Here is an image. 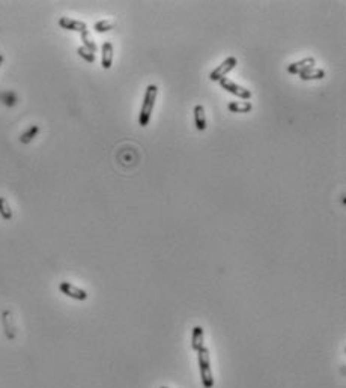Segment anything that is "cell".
Listing matches in <instances>:
<instances>
[{
  "instance_id": "1",
  "label": "cell",
  "mask_w": 346,
  "mask_h": 388,
  "mask_svg": "<svg viewBox=\"0 0 346 388\" xmlns=\"http://www.w3.org/2000/svg\"><path fill=\"white\" fill-rule=\"evenodd\" d=\"M157 94H158V87L157 84H148L146 92H145V98H143V104L140 108V114H138V124L140 127H148L151 116L155 107V101H157Z\"/></svg>"
},
{
  "instance_id": "2",
  "label": "cell",
  "mask_w": 346,
  "mask_h": 388,
  "mask_svg": "<svg viewBox=\"0 0 346 388\" xmlns=\"http://www.w3.org/2000/svg\"><path fill=\"white\" fill-rule=\"evenodd\" d=\"M220 84H221V87L224 89V91H227L229 94H232V95H235V97H238V98H241V100H244V101H248V100L251 98V92L248 91V89L237 84L235 81L229 80V78H226V77L220 80Z\"/></svg>"
},
{
  "instance_id": "3",
  "label": "cell",
  "mask_w": 346,
  "mask_h": 388,
  "mask_svg": "<svg viewBox=\"0 0 346 388\" xmlns=\"http://www.w3.org/2000/svg\"><path fill=\"white\" fill-rule=\"evenodd\" d=\"M237 64H238L237 57H234V56L227 57L224 62H221V64L209 74V80H211V81H220L221 78H224L230 71H232V70L237 67Z\"/></svg>"
},
{
  "instance_id": "4",
  "label": "cell",
  "mask_w": 346,
  "mask_h": 388,
  "mask_svg": "<svg viewBox=\"0 0 346 388\" xmlns=\"http://www.w3.org/2000/svg\"><path fill=\"white\" fill-rule=\"evenodd\" d=\"M59 290L62 293H65L67 296L72 298V300H77V301H84V300H88V292L68 283V282H62L59 284Z\"/></svg>"
},
{
  "instance_id": "5",
  "label": "cell",
  "mask_w": 346,
  "mask_h": 388,
  "mask_svg": "<svg viewBox=\"0 0 346 388\" xmlns=\"http://www.w3.org/2000/svg\"><path fill=\"white\" fill-rule=\"evenodd\" d=\"M59 26L65 31H71V32H78V34H83L88 31V24L83 23V21H78V20H72V18H68V17H61L59 18Z\"/></svg>"
},
{
  "instance_id": "6",
  "label": "cell",
  "mask_w": 346,
  "mask_h": 388,
  "mask_svg": "<svg viewBox=\"0 0 346 388\" xmlns=\"http://www.w3.org/2000/svg\"><path fill=\"white\" fill-rule=\"evenodd\" d=\"M316 64V59L314 57H306L300 62H294L287 67V72L292 74V75H300L303 71L309 70V68H313V65Z\"/></svg>"
},
{
  "instance_id": "7",
  "label": "cell",
  "mask_w": 346,
  "mask_h": 388,
  "mask_svg": "<svg viewBox=\"0 0 346 388\" xmlns=\"http://www.w3.org/2000/svg\"><path fill=\"white\" fill-rule=\"evenodd\" d=\"M101 67L104 70H110L113 65V44L104 42L101 47Z\"/></svg>"
},
{
  "instance_id": "8",
  "label": "cell",
  "mask_w": 346,
  "mask_h": 388,
  "mask_svg": "<svg viewBox=\"0 0 346 388\" xmlns=\"http://www.w3.org/2000/svg\"><path fill=\"white\" fill-rule=\"evenodd\" d=\"M194 124H196L197 131L207 130V116H205V108L202 104H197L194 107Z\"/></svg>"
},
{
  "instance_id": "9",
  "label": "cell",
  "mask_w": 346,
  "mask_h": 388,
  "mask_svg": "<svg viewBox=\"0 0 346 388\" xmlns=\"http://www.w3.org/2000/svg\"><path fill=\"white\" fill-rule=\"evenodd\" d=\"M325 77V71L321 68H309L300 74V78L303 81H311V80H322Z\"/></svg>"
},
{
  "instance_id": "10",
  "label": "cell",
  "mask_w": 346,
  "mask_h": 388,
  "mask_svg": "<svg viewBox=\"0 0 346 388\" xmlns=\"http://www.w3.org/2000/svg\"><path fill=\"white\" fill-rule=\"evenodd\" d=\"M191 348L197 352L200 348H204V328L202 326H194L193 334H191Z\"/></svg>"
},
{
  "instance_id": "11",
  "label": "cell",
  "mask_w": 346,
  "mask_h": 388,
  "mask_svg": "<svg viewBox=\"0 0 346 388\" xmlns=\"http://www.w3.org/2000/svg\"><path fill=\"white\" fill-rule=\"evenodd\" d=\"M227 108L232 113H248L253 106L250 101H230L227 104Z\"/></svg>"
},
{
  "instance_id": "12",
  "label": "cell",
  "mask_w": 346,
  "mask_h": 388,
  "mask_svg": "<svg viewBox=\"0 0 346 388\" xmlns=\"http://www.w3.org/2000/svg\"><path fill=\"white\" fill-rule=\"evenodd\" d=\"M199 369H200V378H202V382H204V387L212 388L214 387V378L211 373V367L209 366H200Z\"/></svg>"
},
{
  "instance_id": "13",
  "label": "cell",
  "mask_w": 346,
  "mask_h": 388,
  "mask_svg": "<svg viewBox=\"0 0 346 388\" xmlns=\"http://www.w3.org/2000/svg\"><path fill=\"white\" fill-rule=\"evenodd\" d=\"M0 217H2L5 221L12 220V210H11L8 200L2 196H0Z\"/></svg>"
},
{
  "instance_id": "14",
  "label": "cell",
  "mask_w": 346,
  "mask_h": 388,
  "mask_svg": "<svg viewBox=\"0 0 346 388\" xmlns=\"http://www.w3.org/2000/svg\"><path fill=\"white\" fill-rule=\"evenodd\" d=\"M38 133H39V127H38V125H32L27 131H24V133L20 136V141H21L23 144L31 143V141L38 136Z\"/></svg>"
},
{
  "instance_id": "15",
  "label": "cell",
  "mask_w": 346,
  "mask_h": 388,
  "mask_svg": "<svg viewBox=\"0 0 346 388\" xmlns=\"http://www.w3.org/2000/svg\"><path fill=\"white\" fill-rule=\"evenodd\" d=\"M114 24H116V23L111 21V20H101V21H97V23H95L94 31L98 32V34H104V32L111 31V29L114 27Z\"/></svg>"
},
{
  "instance_id": "16",
  "label": "cell",
  "mask_w": 346,
  "mask_h": 388,
  "mask_svg": "<svg viewBox=\"0 0 346 388\" xmlns=\"http://www.w3.org/2000/svg\"><path fill=\"white\" fill-rule=\"evenodd\" d=\"M81 35V41H83V47L86 48V50H89L91 53H97V50H98V47H97V44L94 42V39L91 38V35H89V32L86 31V32H83V34H80Z\"/></svg>"
},
{
  "instance_id": "17",
  "label": "cell",
  "mask_w": 346,
  "mask_h": 388,
  "mask_svg": "<svg viewBox=\"0 0 346 388\" xmlns=\"http://www.w3.org/2000/svg\"><path fill=\"white\" fill-rule=\"evenodd\" d=\"M77 54H78L81 59H84V61L88 62V64H94V62H95V54L91 53L89 50H86L84 47H78V48H77Z\"/></svg>"
},
{
  "instance_id": "18",
  "label": "cell",
  "mask_w": 346,
  "mask_h": 388,
  "mask_svg": "<svg viewBox=\"0 0 346 388\" xmlns=\"http://www.w3.org/2000/svg\"><path fill=\"white\" fill-rule=\"evenodd\" d=\"M9 320H11V313H9V312H5V313H3V323H5V328H6V336H8L9 339H14V334L11 333V331L14 330V326L9 323Z\"/></svg>"
},
{
  "instance_id": "19",
  "label": "cell",
  "mask_w": 346,
  "mask_h": 388,
  "mask_svg": "<svg viewBox=\"0 0 346 388\" xmlns=\"http://www.w3.org/2000/svg\"><path fill=\"white\" fill-rule=\"evenodd\" d=\"M3 62H5V56L0 53V68H2V65H3Z\"/></svg>"
},
{
  "instance_id": "20",
  "label": "cell",
  "mask_w": 346,
  "mask_h": 388,
  "mask_svg": "<svg viewBox=\"0 0 346 388\" xmlns=\"http://www.w3.org/2000/svg\"><path fill=\"white\" fill-rule=\"evenodd\" d=\"M161 388H166V387H161Z\"/></svg>"
}]
</instances>
